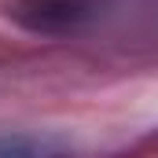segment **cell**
<instances>
[{
    "label": "cell",
    "instance_id": "6da1fadb",
    "mask_svg": "<svg viewBox=\"0 0 158 158\" xmlns=\"http://www.w3.org/2000/svg\"><path fill=\"white\" fill-rule=\"evenodd\" d=\"M7 19L33 33H74L96 19L99 0H7Z\"/></svg>",
    "mask_w": 158,
    "mask_h": 158
},
{
    "label": "cell",
    "instance_id": "7a4b0ae2",
    "mask_svg": "<svg viewBox=\"0 0 158 158\" xmlns=\"http://www.w3.org/2000/svg\"><path fill=\"white\" fill-rule=\"evenodd\" d=\"M0 158H55V151L48 140H37V136L0 132Z\"/></svg>",
    "mask_w": 158,
    "mask_h": 158
}]
</instances>
